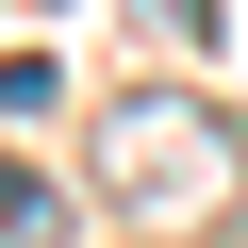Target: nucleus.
<instances>
[{
  "mask_svg": "<svg viewBox=\"0 0 248 248\" xmlns=\"http://www.w3.org/2000/svg\"><path fill=\"white\" fill-rule=\"evenodd\" d=\"M99 166H116V199H215L232 182V133H215V116L199 99H133V116H116V133H99Z\"/></svg>",
  "mask_w": 248,
  "mask_h": 248,
  "instance_id": "nucleus-1",
  "label": "nucleus"
},
{
  "mask_svg": "<svg viewBox=\"0 0 248 248\" xmlns=\"http://www.w3.org/2000/svg\"><path fill=\"white\" fill-rule=\"evenodd\" d=\"M0 248H66V199L50 182H0Z\"/></svg>",
  "mask_w": 248,
  "mask_h": 248,
  "instance_id": "nucleus-2",
  "label": "nucleus"
},
{
  "mask_svg": "<svg viewBox=\"0 0 248 248\" xmlns=\"http://www.w3.org/2000/svg\"><path fill=\"white\" fill-rule=\"evenodd\" d=\"M149 33H166V50H199V33H215V0H149Z\"/></svg>",
  "mask_w": 248,
  "mask_h": 248,
  "instance_id": "nucleus-3",
  "label": "nucleus"
}]
</instances>
